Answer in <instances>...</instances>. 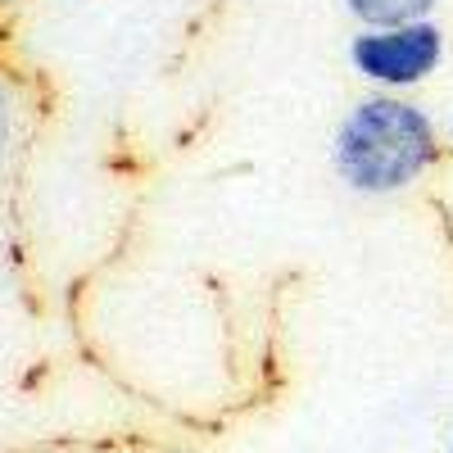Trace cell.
I'll use <instances>...</instances> for the list:
<instances>
[{
	"mask_svg": "<svg viewBox=\"0 0 453 453\" xmlns=\"http://www.w3.org/2000/svg\"><path fill=\"white\" fill-rule=\"evenodd\" d=\"M444 141L453 145V113H449V123H444Z\"/></svg>",
	"mask_w": 453,
	"mask_h": 453,
	"instance_id": "5b68a950",
	"label": "cell"
},
{
	"mask_svg": "<svg viewBox=\"0 0 453 453\" xmlns=\"http://www.w3.org/2000/svg\"><path fill=\"white\" fill-rule=\"evenodd\" d=\"M435 159H440V132L431 113L395 91L358 100L331 141L335 177L358 196L408 191Z\"/></svg>",
	"mask_w": 453,
	"mask_h": 453,
	"instance_id": "6da1fadb",
	"label": "cell"
},
{
	"mask_svg": "<svg viewBox=\"0 0 453 453\" xmlns=\"http://www.w3.org/2000/svg\"><path fill=\"white\" fill-rule=\"evenodd\" d=\"M10 136H14V100H10L5 87H0V155L10 150Z\"/></svg>",
	"mask_w": 453,
	"mask_h": 453,
	"instance_id": "277c9868",
	"label": "cell"
},
{
	"mask_svg": "<svg viewBox=\"0 0 453 453\" xmlns=\"http://www.w3.org/2000/svg\"><path fill=\"white\" fill-rule=\"evenodd\" d=\"M449 453H453V444H449Z\"/></svg>",
	"mask_w": 453,
	"mask_h": 453,
	"instance_id": "8992f818",
	"label": "cell"
},
{
	"mask_svg": "<svg viewBox=\"0 0 453 453\" xmlns=\"http://www.w3.org/2000/svg\"><path fill=\"white\" fill-rule=\"evenodd\" d=\"M440 0H345V10L363 27H395V23H418L426 19Z\"/></svg>",
	"mask_w": 453,
	"mask_h": 453,
	"instance_id": "3957f363",
	"label": "cell"
},
{
	"mask_svg": "<svg viewBox=\"0 0 453 453\" xmlns=\"http://www.w3.org/2000/svg\"><path fill=\"white\" fill-rule=\"evenodd\" d=\"M444 59V32L431 19L395 23V27H363L349 42V64L358 78H367L381 91H408L422 87Z\"/></svg>",
	"mask_w": 453,
	"mask_h": 453,
	"instance_id": "7a4b0ae2",
	"label": "cell"
}]
</instances>
